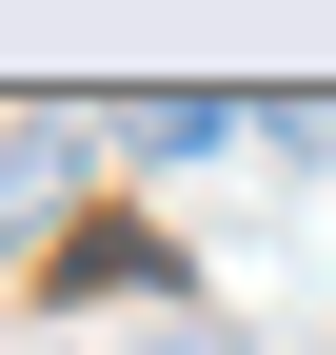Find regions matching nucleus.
<instances>
[{
	"mask_svg": "<svg viewBox=\"0 0 336 355\" xmlns=\"http://www.w3.org/2000/svg\"><path fill=\"white\" fill-rule=\"evenodd\" d=\"M237 139H258V99H198V79L119 99V158H139V178H198V158H237Z\"/></svg>",
	"mask_w": 336,
	"mask_h": 355,
	"instance_id": "1",
	"label": "nucleus"
},
{
	"mask_svg": "<svg viewBox=\"0 0 336 355\" xmlns=\"http://www.w3.org/2000/svg\"><path fill=\"white\" fill-rule=\"evenodd\" d=\"M60 198H79V139H60V119H40V139H0V237H40Z\"/></svg>",
	"mask_w": 336,
	"mask_h": 355,
	"instance_id": "2",
	"label": "nucleus"
}]
</instances>
